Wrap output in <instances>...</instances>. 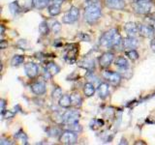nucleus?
<instances>
[{
    "label": "nucleus",
    "instance_id": "11",
    "mask_svg": "<svg viewBox=\"0 0 155 145\" xmlns=\"http://www.w3.org/2000/svg\"><path fill=\"white\" fill-rule=\"evenodd\" d=\"M24 70H25V74L27 75V76L30 77V79H34L35 76H37L39 72L38 66L35 63H32V62L27 63V64L24 65Z\"/></svg>",
    "mask_w": 155,
    "mask_h": 145
},
{
    "label": "nucleus",
    "instance_id": "34",
    "mask_svg": "<svg viewBox=\"0 0 155 145\" xmlns=\"http://www.w3.org/2000/svg\"><path fill=\"white\" fill-rule=\"evenodd\" d=\"M150 47H151V50L155 52V39H152L151 42H150Z\"/></svg>",
    "mask_w": 155,
    "mask_h": 145
},
{
    "label": "nucleus",
    "instance_id": "29",
    "mask_svg": "<svg viewBox=\"0 0 155 145\" xmlns=\"http://www.w3.org/2000/svg\"><path fill=\"white\" fill-rule=\"evenodd\" d=\"M60 29H61V26H60L59 22H57V21L52 22V25H51V30H52V32L58 33V32L60 31Z\"/></svg>",
    "mask_w": 155,
    "mask_h": 145
},
{
    "label": "nucleus",
    "instance_id": "10",
    "mask_svg": "<svg viewBox=\"0 0 155 145\" xmlns=\"http://www.w3.org/2000/svg\"><path fill=\"white\" fill-rule=\"evenodd\" d=\"M139 33L145 38H152L155 34V30H154V27L150 25L140 24V25H139Z\"/></svg>",
    "mask_w": 155,
    "mask_h": 145
},
{
    "label": "nucleus",
    "instance_id": "19",
    "mask_svg": "<svg viewBox=\"0 0 155 145\" xmlns=\"http://www.w3.org/2000/svg\"><path fill=\"white\" fill-rule=\"evenodd\" d=\"M58 104H59L60 106L64 108H70L72 105V100H71V95H62L59 101H58Z\"/></svg>",
    "mask_w": 155,
    "mask_h": 145
},
{
    "label": "nucleus",
    "instance_id": "28",
    "mask_svg": "<svg viewBox=\"0 0 155 145\" xmlns=\"http://www.w3.org/2000/svg\"><path fill=\"white\" fill-rule=\"evenodd\" d=\"M10 9H11V12L15 14L19 12V10H21V8H19L18 4L17 2H13L10 4Z\"/></svg>",
    "mask_w": 155,
    "mask_h": 145
},
{
    "label": "nucleus",
    "instance_id": "21",
    "mask_svg": "<svg viewBox=\"0 0 155 145\" xmlns=\"http://www.w3.org/2000/svg\"><path fill=\"white\" fill-rule=\"evenodd\" d=\"M51 3V0H32L33 6L38 10H42L48 6Z\"/></svg>",
    "mask_w": 155,
    "mask_h": 145
},
{
    "label": "nucleus",
    "instance_id": "30",
    "mask_svg": "<svg viewBox=\"0 0 155 145\" xmlns=\"http://www.w3.org/2000/svg\"><path fill=\"white\" fill-rule=\"evenodd\" d=\"M61 96H62V91H61V89L59 88V87H56V88L53 90V92H52V97L54 99H56V98H60Z\"/></svg>",
    "mask_w": 155,
    "mask_h": 145
},
{
    "label": "nucleus",
    "instance_id": "18",
    "mask_svg": "<svg viewBox=\"0 0 155 145\" xmlns=\"http://www.w3.org/2000/svg\"><path fill=\"white\" fill-rule=\"evenodd\" d=\"M114 65L116 67H118L119 69L126 70L129 68V61L124 56H119L114 60Z\"/></svg>",
    "mask_w": 155,
    "mask_h": 145
},
{
    "label": "nucleus",
    "instance_id": "3",
    "mask_svg": "<svg viewBox=\"0 0 155 145\" xmlns=\"http://www.w3.org/2000/svg\"><path fill=\"white\" fill-rule=\"evenodd\" d=\"M135 10L136 12L140 14H147L151 12L153 8L152 0H137L135 2Z\"/></svg>",
    "mask_w": 155,
    "mask_h": 145
},
{
    "label": "nucleus",
    "instance_id": "22",
    "mask_svg": "<svg viewBox=\"0 0 155 145\" xmlns=\"http://www.w3.org/2000/svg\"><path fill=\"white\" fill-rule=\"evenodd\" d=\"M84 93L86 97L93 96L95 93V86L90 82H86L84 86Z\"/></svg>",
    "mask_w": 155,
    "mask_h": 145
},
{
    "label": "nucleus",
    "instance_id": "7",
    "mask_svg": "<svg viewBox=\"0 0 155 145\" xmlns=\"http://www.w3.org/2000/svg\"><path fill=\"white\" fill-rule=\"evenodd\" d=\"M102 76H103V77L109 83L113 85H118L121 79H122V77H121V76L118 72H111V71H104L102 72Z\"/></svg>",
    "mask_w": 155,
    "mask_h": 145
},
{
    "label": "nucleus",
    "instance_id": "35",
    "mask_svg": "<svg viewBox=\"0 0 155 145\" xmlns=\"http://www.w3.org/2000/svg\"><path fill=\"white\" fill-rule=\"evenodd\" d=\"M89 2H98V0H88Z\"/></svg>",
    "mask_w": 155,
    "mask_h": 145
},
{
    "label": "nucleus",
    "instance_id": "8",
    "mask_svg": "<svg viewBox=\"0 0 155 145\" xmlns=\"http://www.w3.org/2000/svg\"><path fill=\"white\" fill-rule=\"evenodd\" d=\"M114 59V54L113 52H110V51L104 52L99 58V65L101 68L106 69V68H108L111 63H113Z\"/></svg>",
    "mask_w": 155,
    "mask_h": 145
},
{
    "label": "nucleus",
    "instance_id": "6",
    "mask_svg": "<svg viewBox=\"0 0 155 145\" xmlns=\"http://www.w3.org/2000/svg\"><path fill=\"white\" fill-rule=\"evenodd\" d=\"M59 140L62 144H67V145L75 144L78 140V134L77 133L73 132V130H67L60 134Z\"/></svg>",
    "mask_w": 155,
    "mask_h": 145
},
{
    "label": "nucleus",
    "instance_id": "13",
    "mask_svg": "<svg viewBox=\"0 0 155 145\" xmlns=\"http://www.w3.org/2000/svg\"><path fill=\"white\" fill-rule=\"evenodd\" d=\"M139 43L138 40L135 37H130L128 36L127 38H125L123 40V45L122 47L125 48L126 50H135L136 47H138Z\"/></svg>",
    "mask_w": 155,
    "mask_h": 145
},
{
    "label": "nucleus",
    "instance_id": "16",
    "mask_svg": "<svg viewBox=\"0 0 155 145\" xmlns=\"http://www.w3.org/2000/svg\"><path fill=\"white\" fill-rule=\"evenodd\" d=\"M45 72H46V74H48V76L51 77L60 72V67L57 64H55V63L51 62V63H48V64H47L45 68Z\"/></svg>",
    "mask_w": 155,
    "mask_h": 145
},
{
    "label": "nucleus",
    "instance_id": "25",
    "mask_svg": "<svg viewBox=\"0 0 155 145\" xmlns=\"http://www.w3.org/2000/svg\"><path fill=\"white\" fill-rule=\"evenodd\" d=\"M67 130H73V132L75 133H80L82 130V128L80 124L78 123H73V124H68L67 125Z\"/></svg>",
    "mask_w": 155,
    "mask_h": 145
},
{
    "label": "nucleus",
    "instance_id": "12",
    "mask_svg": "<svg viewBox=\"0 0 155 145\" xmlns=\"http://www.w3.org/2000/svg\"><path fill=\"white\" fill-rule=\"evenodd\" d=\"M105 5L110 9L114 10H122L125 8L124 0H104Z\"/></svg>",
    "mask_w": 155,
    "mask_h": 145
},
{
    "label": "nucleus",
    "instance_id": "9",
    "mask_svg": "<svg viewBox=\"0 0 155 145\" xmlns=\"http://www.w3.org/2000/svg\"><path fill=\"white\" fill-rule=\"evenodd\" d=\"M64 2V0H51L48 5V13L51 17H55L59 14L61 12V5Z\"/></svg>",
    "mask_w": 155,
    "mask_h": 145
},
{
    "label": "nucleus",
    "instance_id": "20",
    "mask_svg": "<svg viewBox=\"0 0 155 145\" xmlns=\"http://www.w3.org/2000/svg\"><path fill=\"white\" fill-rule=\"evenodd\" d=\"M81 66L82 68H84L85 70L91 72V71H93L94 68H95L94 60L90 59V58H86V59H84V61L81 62Z\"/></svg>",
    "mask_w": 155,
    "mask_h": 145
},
{
    "label": "nucleus",
    "instance_id": "26",
    "mask_svg": "<svg viewBox=\"0 0 155 145\" xmlns=\"http://www.w3.org/2000/svg\"><path fill=\"white\" fill-rule=\"evenodd\" d=\"M126 56H128L131 60H137L139 58V53L136 51V50H126Z\"/></svg>",
    "mask_w": 155,
    "mask_h": 145
},
{
    "label": "nucleus",
    "instance_id": "17",
    "mask_svg": "<svg viewBox=\"0 0 155 145\" xmlns=\"http://www.w3.org/2000/svg\"><path fill=\"white\" fill-rule=\"evenodd\" d=\"M98 94L101 99H106L110 94V85L106 82H102L98 86Z\"/></svg>",
    "mask_w": 155,
    "mask_h": 145
},
{
    "label": "nucleus",
    "instance_id": "32",
    "mask_svg": "<svg viewBox=\"0 0 155 145\" xmlns=\"http://www.w3.org/2000/svg\"><path fill=\"white\" fill-rule=\"evenodd\" d=\"M5 105H6L5 101L1 100V112H2V115H4V113H5Z\"/></svg>",
    "mask_w": 155,
    "mask_h": 145
},
{
    "label": "nucleus",
    "instance_id": "4",
    "mask_svg": "<svg viewBox=\"0 0 155 145\" xmlns=\"http://www.w3.org/2000/svg\"><path fill=\"white\" fill-rule=\"evenodd\" d=\"M80 119V111L77 109H71L67 110L61 115V123L62 124H73L78 123V121Z\"/></svg>",
    "mask_w": 155,
    "mask_h": 145
},
{
    "label": "nucleus",
    "instance_id": "31",
    "mask_svg": "<svg viewBox=\"0 0 155 145\" xmlns=\"http://www.w3.org/2000/svg\"><path fill=\"white\" fill-rule=\"evenodd\" d=\"M48 134H50L51 137H57V135L61 134L60 130L58 129H54V128H52V129H51L50 130H48Z\"/></svg>",
    "mask_w": 155,
    "mask_h": 145
},
{
    "label": "nucleus",
    "instance_id": "36",
    "mask_svg": "<svg viewBox=\"0 0 155 145\" xmlns=\"http://www.w3.org/2000/svg\"><path fill=\"white\" fill-rule=\"evenodd\" d=\"M153 16H154V18H155V13L153 14Z\"/></svg>",
    "mask_w": 155,
    "mask_h": 145
},
{
    "label": "nucleus",
    "instance_id": "27",
    "mask_svg": "<svg viewBox=\"0 0 155 145\" xmlns=\"http://www.w3.org/2000/svg\"><path fill=\"white\" fill-rule=\"evenodd\" d=\"M48 23L47 22H42L40 24V26H39V31H40V33L42 34V35H48Z\"/></svg>",
    "mask_w": 155,
    "mask_h": 145
},
{
    "label": "nucleus",
    "instance_id": "1",
    "mask_svg": "<svg viewBox=\"0 0 155 145\" xmlns=\"http://www.w3.org/2000/svg\"><path fill=\"white\" fill-rule=\"evenodd\" d=\"M100 45L106 47L116 48L123 45V40L116 29H110L101 36Z\"/></svg>",
    "mask_w": 155,
    "mask_h": 145
},
{
    "label": "nucleus",
    "instance_id": "23",
    "mask_svg": "<svg viewBox=\"0 0 155 145\" xmlns=\"http://www.w3.org/2000/svg\"><path fill=\"white\" fill-rule=\"evenodd\" d=\"M71 100H72V105L76 106V108H80L81 105V103H82V98L81 97V95L77 94V93H74L71 95Z\"/></svg>",
    "mask_w": 155,
    "mask_h": 145
},
{
    "label": "nucleus",
    "instance_id": "37",
    "mask_svg": "<svg viewBox=\"0 0 155 145\" xmlns=\"http://www.w3.org/2000/svg\"><path fill=\"white\" fill-rule=\"evenodd\" d=\"M154 30H155V24H154Z\"/></svg>",
    "mask_w": 155,
    "mask_h": 145
},
{
    "label": "nucleus",
    "instance_id": "14",
    "mask_svg": "<svg viewBox=\"0 0 155 145\" xmlns=\"http://www.w3.org/2000/svg\"><path fill=\"white\" fill-rule=\"evenodd\" d=\"M31 90L34 94L40 96L46 93V85L42 81H36L31 85Z\"/></svg>",
    "mask_w": 155,
    "mask_h": 145
},
{
    "label": "nucleus",
    "instance_id": "2",
    "mask_svg": "<svg viewBox=\"0 0 155 145\" xmlns=\"http://www.w3.org/2000/svg\"><path fill=\"white\" fill-rule=\"evenodd\" d=\"M101 8L97 2H90L84 9V19L90 23H95L101 18Z\"/></svg>",
    "mask_w": 155,
    "mask_h": 145
},
{
    "label": "nucleus",
    "instance_id": "33",
    "mask_svg": "<svg viewBox=\"0 0 155 145\" xmlns=\"http://www.w3.org/2000/svg\"><path fill=\"white\" fill-rule=\"evenodd\" d=\"M0 144H12V142H10L8 139H4V138H1L0 139Z\"/></svg>",
    "mask_w": 155,
    "mask_h": 145
},
{
    "label": "nucleus",
    "instance_id": "15",
    "mask_svg": "<svg viewBox=\"0 0 155 145\" xmlns=\"http://www.w3.org/2000/svg\"><path fill=\"white\" fill-rule=\"evenodd\" d=\"M124 29L127 35L130 37H135L139 33V25L135 22H128L124 25Z\"/></svg>",
    "mask_w": 155,
    "mask_h": 145
},
{
    "label": "nucleus",
    "instance_id": "5",
    "mask_svg": "<svg viewBox=\"0 0 155 145\" xmlns=\"http://www.w3.org/2000/svg\"><path fill=\"white\" fill-rule=\"evenodd\" d=\"M79 17H80V10L77 7L73 6L68 10L66 14L63 16L62 21L64 23L71 24V23L76 22L78 19H79Z\"/></svg>",
    "mask_w": 155,
    "mask_h": 145
},
{
    "label": "nucleus",
    "instance_id": "24",
    "mask_svg": "<svg viewBox=\"0 0 155 145\" xmlns=\"http://www.w3.org/2000/svg\"><path fill=\"white\" fill-rule=\"evenodd\" d=\"M23 61H24V57L23 56H21V55H15L12 58V60H11V64H12V66H18V65L22 64Z\"/></svg>",
    "mask_w": 155,
    "mask_h": 145
}]
</instances>
